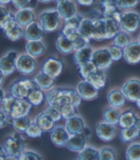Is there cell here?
<instances>
[{"instance_id": "obj_1", "label": "cell", "mask_w": 140, "mask_h": 160, "mask_svg": "<svg viewBox=\"0 0 140 160\" xmlns=\"http://www.w3.org/2000/svg\"><path fill=\"white\" fill-rule=\"evenodd\" d=\"M45 97L49 105L59 110L66 105H73L78 108L82 100L77 90L64 87L51 89L46 94Z\"/></svg>"}, {"instance_id": "obj_2", "label": "cell", "mask_w": 140, "mask_h": 160, "mask_svg": "<svg viewBox=\"0 0 140 160\" xmlns=\"http://www.w3.org/2000/svg\"><path fill=\"white\" fill-rule=\"evenodd\" d=\"M31 108L32 105L26 100L18 99L12 95L6 96L1 103L2 110L12 119L27 116Z\"/></svg>"}, {"instance_id": "obj_3", "label": "cell", "mask_w": 140, "mask_h": 160, "mask_svg": "<svg viewBox=\"0 0 140 160\" xmlns=\"http://www.w3.org/2000/svg\"><path fill=\"white\" fill-rule=\"evenodd\" d=\"M36 88H40L35 80L21 78L14 81L10 86V95L20 99L26 100L29 94Z\"/></svg>"}, {"instance_id": "obj_4", "label": "cell", "mask_w": 140, "mask_h": 160, "mask_svg": "<svg viewBox=\"0 0 140 160\" xmlns=\"http://www.w3.org/2000/svg\"><path fill=\"white\" fill-rule=\"evenodd\" d=\"M3 147L8 156L19 158L25 152L26 142L19 133H14L6 138Z\"/></svg>"}, {"instance_id": "obj_5", "label": "cell", "mask_w": 140, "mask_h": 160, "mask_svg": "<svg viewBox=\"0 0 140 160\" xmlns=\"http://www.w3.org/2000/svg\"><path fill=\"white\" fill-rule=\"evenodd\" d=\"M39 19L41 21L42 30L46 33L55 32L60 26V15L57 10L46 11L41 13L39 16Z\"/></svg>"}, {"instance_id": "obj_6", "label": "cell", "mask_w": 140, "mask_h": 160, "mask_svg": "<svg viewBox=\"0 0 140 160\" xmlns=\"http://www.w3.org/2000/svg\"><path fill=\"white\" fill-rule=\"evenodd\" d=\"M121 30L128 34L135 33L140 27V15L135 11H127L123 14L120 22Z\"/></svg>"}, {"instance_id": "obj_7", "label": "cell", "mask_w": 140, "mask_h": 160, "mask_svg": "<svg viewBox=\"0 0 140 160\" xmlns=\"http://www.w3.org/2000/svg\"><path fill=\"white\" fill-rule=\"evenodd\" d=\"M91 62L97 68L105 71L108 70L113 63L109 49L107 48L99 49L93 52Z\"/></svg>"}, {"instance_id": "obj_8", "label": "cell", "mask_w": 140, "mask_h": 160, "mask_svg": "<svg viewBox=\"0 0 140 160\" xmlns=\"http://www.w3.org/2000/svg\"><path fill=\"white\" fill-rule=\"evenodd\" d=\"M121 90L127 100L136 103L140 99V79H128L124 83Z\"/></svg>"}, {"instance_id": "obj_9", "label": "cell", "mask_w": 140, "mask_h": 160, "mask_svg": "<svg viewBox=\"0 0 140 160\" xmlns=\"http://www.w3.org/2000/svg\"><path fill=\"white\" fill-rule=\"evenodd\" d=\"M63 70V63L59 58L51 57L46 59L42 64V71L43 73L49 76L53 79L61 74Z\"/></svg>"}, {"instance_id": "obj_10", "label": "cell", "mask_w": 140, "mask_h": 160, "mask_svg": "<svg viewBox=\"0 0 140 160\" xmlns=\"http://www.w3.org/2000/svg\"><path fill=\"white\" fill-rule=\"evenodd\" d=\"M37 67L36 61L28 54H23L17 58V70L21 74L30 75L34 73Z\"/></svg>"}, {"instance_id": "obj_11", "label": "cell", "mask_w": 140, "mask_h": 160, "mask_svg": "<svg viewBox=\"0 0 140 160\" xmlns=\"http://www.w3.org/2000/svg\"><path fill=\"white\" fill-rule=\"evenodd\" d=\"M17 52L10 51L0 59V69L7 77L12 75L17 69Z\"/></svg>"}, {"instance_id": "obj_12", "label": "cell", "mask_w": 140, "mask_h": 160, "mask_svg": "<svg viewBox=\"0 0 140 160\" xmlns=\"http://www.w3.org/2000/svg\"><path fill=\"white\" fill-rule=\"evenodd\" d=\"M2 30L6 37L13 42L19 41L24 34L22 28L14 20V17L6 23Z\"/></svg>"}, {"instance_id": "obj_13", "label": "cell", "mask_w": 140, "mask_h": 160, "mask_svg": "<svg viewBox=\"0 0 140 160\" xmlns=\"http://www.w3.org/2000/svg\"><path fill=\"white\" fill-rule=\"evenodd\" d=\"M99 90L85 80L79 83L77 86V92L81 99L85 101H91L96 99L99 97Z\"/></svg>"}, {"instance_id": "obj_14", "label": "cell", "mask_w": 140, "mask_h": 160, "mask_svg": "<svg viewBox=\"0 0 140 160\" xmlns=\"http://www.w3.org/2000/svg\"><path fill=\"white\" fill-rule=\"evenodd\" d=\"M96 134L100 140L109 142L112 141L116 136V127L105 122H100L96 127Z\"/></svg>"}, {"instance_id": "obj_15", "label": "cell", "mask_w": 140, "mask_h": 160, "mask_svg": "<svg viewBox=\"0 0 140 160\" xmlns=\"http://www.w3.org/2000/svg\"><path fill=\"white\" fill-rule=\"evenodd\" d=\"M124 58L129 64L135 65L140 62V44L132 41L124 49Z\"/></svg>"}, {"instance_id": "obj_16", "label": "cell", "mask_w": 140, "mask_h": 160, "mask_svg": "<svg viewBox=\"0 0 140 160\" xmlns=\"http://www.w3.org/2000/svg\"><path fill=\"white\" fill-rule=\"evenodd\" d=\"M107 72L105 70L96 68L85 80L96 87L98 90L104 88L107 82Z\"/></svg>"}, {"instance_id": "obj_17", "label": "cell", "mask_w": 140, "mask_h": 160, "mask_svg": "<svg viewBox=\"0 0 140 160\" xmlns=\"http://www.w3.org/2000/svg\"><path fill=\"white\" fill-rule=\"evenodd\" d=\"M102 6L103 8V18L113 19L118 23L120 22L123 13L118 8L115 1H104L102 2Z\"/></svg>"}, {"instance_id": "obj_18", "label": "cell", "mask_w": 140, "mask_h": 160, "mask_svg": "<svg viewBox=\"0 0 140 160\" xmlns=\"http://www.w3.org/2000/svg\"><path fill=\"white\" fill-rule=\"evenodd\" d=\"M57 11L64 20L69 19L77 14L76 7L72 1H57Z\"/></svg>"}, {"instance_id": "obj_19", "label": "cell", "mask_w": 140, "mask_h": 160, "mask_svg": "<svg viewBox=\"0 0 140 160\" xmlns=\"http://www.w3.org/2000/svg\"><path fill=\"white\" fill-rule=\"evenodd\" d=\"M70 137V136L64 127H55L51 132V140L57 147H66Z\"/></svg>"}, {"instance_id": "obj_20", "label": "cell", "mask_w": 140, "mask_h": 160, "mask_svg": "<svg viewBox=\"0 0 140 160\" xmlns=\"http://www.w3.org/2000/svg\"><path fill=\"white\" fill-rule=\"evenodd\" d=\"M83 20V17L78 14H76L69 19L64 20V25L62 31V35L69 37L71 34L78 32L79 28Z\"/></svg>"}, {"instance_id": "obj_21", "label": "cell", "mask_w": 140, "mask_h": 160, "mask_svg": "<svg viewBox=\"0 0 140 160\" xmlns=\"http://www.w3.org/2000/svg\"><path fill=\"white\" fill-rule=\"evenodd\" d=\"M44 31L42 30L41 25L36 21H34L26 28L23 36L27 41H38L44 36Z\"/></svg>"}, {"instance_id": "obj_22", "label": "cell", "mask_w": 140, "mask_h": 160, "mask_svg": "<svg viewBox=\"0 0 140 160\" xmlns=\"http://www.w3.org/2000/svg\"><path fill=\"white\" fill-rule=\"evenodd\" d=\"M107 99L111 108L119 109L123 108L126 103L127 99L123 91L118 89H113L107 94Z\"/></svg>"}, {"instance_id": "obj_23", "label": "cell", "mask_w": 140, "mask_h": 160, "mask_svg": "<svg viewBox=\"0 0 140 160\" xmlns=\"http://www.w3.org/2000/svg\"><path fill=\"white\" fill-rule=\"evenodd\" d=\"M86 137L83 133L71 136L68 140L66 147L69 151L75 152H80L85 148Z\"/></svg>"}, {"instance_id": "obj_24", "label": "cell", "mask_w": 140, "mask_h": 160, "mask_svg": "<svg viewBox=\"0 0 140 160\" xmlns=\"http://www.w3.org/2000/svg\"><path fill=\"white\" fill-rule=\"evenodd\" d=\"M84 128V121L80 116H76L66 121L65 129L70 136L81 133L83 132Z\"/></svg>"}, {"instance_id": "obj_25", "label": "cell", "mask_w": 140, "mask_h": 160, "mask_svg": "<svg viewBox=\"0 0 140 160\" xmlns=\"http://www.w3.org/2000/svg\"><path fill=\"white\" fill-rule=\"evenodd\" d=\"M92 53V49L88 45L80 50L76 51L73 56L75 63L80 67L88 64L91 62Z\"/></svg>"}, {"instance_id": "obj_26", "label": "cell", "mask_w": 140, "mask_h": 160, "mask_svg": "<svg viewBox=\"0 0 140 160\" xmlns=\"http://www.w3.org/2000/svg\"><path fill=\"white\" fill-rule=\"evenodd\" d=\"M14 17V20L21 28H27L28 25L34 22L35 21L34 14L30 10H18Z\"/></svg>"}, {"instance_id": "obj_27", "label": "cell", "mask_w": 140, "mask_h": 160, "mask_svg": "<svg viewBox=\"0 0 140 160\" xmlns=\"http://www.w3.org/2000/svg\"><path fill=\"white\" fill-rule=\"evenodd\" d=\"M35 122L43 132H51V131L55 128V122L44 112L36 116Z\"/></svg>"}, {"instance_id": "obj_28", "label": "cell", "mask_w": 140, "mask_h": 160, "mask_svg": "<svg viewBox=\"0 0 140 160\" xmlns=\"http://www.w3.org/2000/svg\"><path fill=\"white\" fill-rule=\"evenodd\" d=\"M138 118L137 115L132 110H127L121 113L118 125L122 129L134 127Z\"/></svg>"}, {"instance_id": "obj_29", "label": "cell", "mask_w": 140, "mask_h": 160, "mask_svg": "<svg viewBox=\"0 0 140 160\" xmlns=\"http://www.w3.org/2000/svg\"><path fill=\"white\" fill-rule=\"evenodd\" d=\"M78 32L84 38L90 41L94 38V21L89 19H85L82 21Z\"/></svg>"}, {"instance_id": "obj_30", "label": "cell", "mask_w": 140, "mask_h": 160, "mask_svg": "<svg viewBox=\"0 0 140 160\" xmlns=\"http://www.w3.org/2000/svg\"><path fill=\"white\" fill-rule=\"evenodd\" d=\"M26 49L28 55L32 58H38L41 56L45 52V47L41 41H30L26 46Z\"/></svg>"}, {"instance_id": "obj_31", "label": "cell", "mask_w": 140, "mask_h": 160, "mask_svg": "<svg viewBox=\"0 0 140 160\" xmlns=\"http://www.w3.org/2000/svg\"><path fill=\"white\" fill-rule=\"evenodd\" d=\"M105 21L103 18H100L94 21V38L96 41H103L106 40Z\"/></svg>"}, {"instance_id": "obj_32", "label": "cell", "mask_w": 140, "mask_h": 160, "mask_svg": "<svg viewBox=\"0 0 140 160\" xmlns=\"http://www.w3.org/2000/svg\"><path fill=\"white\" fill-rule=\"evenodd\" d=\"M56 46L57 51L64 55H68V54L73 53L74 51L73 47L72 45L70 40L66 36L63 35L59 36V38H57Z\"/></svg>"}, {"instance_id": "obj_33", "label": "cell", "mask_w": 140, "mask_h": 160, "mask_svg": "<svg viewBox=\"0 0 140 160\" xmlns=\"http://www.w3.org/2000/svg\"><path fill=\"white\" fill-rule=\"evenodd\" d=\"M35 81L42 91L43 90L47 91V90L52 89V87L54 85L55 79L49 77V76L43 73L42 72H41L36 76Z\"/></svg>"}, {"instance_id": "obj_34", "label": "cell", "mask_w": 140, "mask_h": 160, "mask_svg": "<svg viewBox=\"0 0 140 160\" xmlns=\"http://www.w3.org/2000/svg\"><path fill=\"white\" fill-rule=\"evenodd\" d=\"M31 124V120L27 116L12 119V126L17 133H26Z\"/></svg>"}, {"instance_id": "obj_35", "label": "cell", "mask_w": 140, "mask_h": 160, "mask_svg": "<svg viewBox=\"0 0 140 160\" xmlns=\"http://www.w3.org/2000/svg\"><path fill=\"white\" fill-rule=\"evenodd\" d=\"M139 136L140 131L134 126L129 128L122 129L120 133V139L123 142L127 143L135 140Z\"/></svg>"}, {"instance_id": "obj_36", "label": "cell", "mask_w": 140, "mask_h": 160, "mask_svg": "<svg viewBox=\"0 0 140 160\" xmlns=\"http://www.w3.org/2000/svg\"><path fill=\"white\" fill-rule=\"evenodd\" d=\"M104 19V18H103ZM106 26V40L113 38L121 30L120 23L113 19H104Z\"/></svg>"}, {"instance_id": "obj_37", "label": "cell", "mask_w": 140, "mask_h": 160, "mask_svg": "<svg viewBox=\"0 0 140 160\" xmlns=\"http://www.w3.org/2000/svg\"><path fill=\"white\" fill-rule=\"evenodd\" d=\"M121 113L119 110L112 108H108L103 112V119L105 122L109 124L116 125L118 124L120 121Z\"/></svg>"}, {"instance_id": "obj_38", "label": "cell", "mask_w": 140, "mask_h": 160, "mask_svg": "<svg viewBox=\"0 0 140 160\" xmlns=\"http://www.w3.org/2000/svg\"><path fill=\"white\" fill-rule=\"evenodd\" d=\"M67 38L70 40L75 52L84 48L86 46H88L89 42H90L88 40L84 38L78 32L71 34Z\"/></svg>"}, {"instance_id": "obj_39", "label": "cell", "mask_w": 140, "mask_h": 160, "mask_svg": "<svg viewBox=\"0 0 140 160\" xmlns=\"http://www.w3.org/2000/svg\"><path fill=\"white\" fill-rule=\"evenodd\" d=\"M77 160H100V152L94 148L87 147L79 153Z\"/></svg>"}, {"instance_id": "obj_40", "label": "cell", "mask_w": 140, "mask_h": 160, "mask_svg": "<svg viewBox=\"0 0 140 160\" xmlns=\"http://www.w3.org/2000/svg\"><path fill=\"white\" fill-rule=\"evenodd\" d=\"M131 42H132V38L130 34L123 30H120L113 38V45L123 49Z\"/></svg>"}, {"instance_id": "obj_41", "label": "cell", "mask_w": 140, "mask_h": 160, "mask_svg": "<svg viewBox=\"0 0 140 160\" xmlns=\"http://www.w3.org/2000/svg\"><path fill=\"white\" fill-rule=\"evenodd\" d=\"M45 94L41 88H36L31 91L29 94L26 101H28L31 105L34 106H39L45 100Z\"/></svg>"}, {"instance_id": "obj_42", "label": "cell", "mask_w": 140, "mask_h": 160, "mask_svg": "<svg viewBox=\"0 0 140 160\" xmlns=\"http://www.w3.org/2000/svg\"><path fill=\"white\" fill-rule=\"evenodd\" d=\"M127 160H140V143H133L126 151Z\"/></svg>"}, {"instance_id": "obj_43", "label": "cell", "mask_w": 140, "mask_h": 160, "mask_svg": "<svg viewBox=\"0 0 140 160\" xmlns=\"http://www.w3.org/2000/svg\"><path fill=\"white\" fill-rule=\"evenodd\" d=\"M38 1L25 0V1H12L14 6L19 10H34L38 6Z\"/></svg>"}, {"instance_id": "obj_44", "label": "cell", "mask_w": 140, "mask_h": 160, "mask_svg": "<svg viewBox=\"0 0 140 160\" xmlns=\"http://www.w3.org/2000/svg\"><path fill=\"white\" fill-rule=\"evenodd\" d=\"M60 111L61 112V114H62V118H65L66 121L77 116L78 114L77 108L73 106V105H66V106H64L60 109Z\"/></svg>"}, {"instance_id": "obj_45", "label": "cell", "mask_w": 140, "mask_h": 160, "mask_svg": "<svg viewBox=\"0 0 140 160\" xmlns=\"http://www.w3.org/2000/svg\"><path fill=\"white\" fill-rule=\"evenodd\" d=\"M14 15L10 13L5 6L0 5V28L3 29L6 23L12 19Z\"/></svg>"}, {"instance_id": "obj_46", "label": "cell", "mask_w": 140, "mask_h": 160, "mask_svg": "<svg viewBox=\"0 0 140 160\" xmlns=\"http://www.w3.org/2000/svg\"><path fill=\"white\" fill-rule=\"evenodd\" d=\"M108 49L113 61H119L124 58V49L120 47L113 45H111Z\"/></svg>"}, {"instance_id": "obj_47", "label": "cell", "mask_w": 140, "mask_h": 160, "mask_svg": "<svg viewBox=\"0 0 140 160\" xmlns=\"http://www.w3.org/2000/svg\"><path fill=\"white\" fill-rule=\"evenodd\" d=\"M43 132L35 122H31L26 133L30 138H40L42 136Z\"/></svg>"}, {"instance_id": "obj_48", "label": "cell", "mask_w": 140, "mask_h": 160, "mask_svg": "<svg viewBox=\"0 0 140 160\" xmlns=\"http://www.w3.org/2000/svg\"><path fill=\"white\" fill-rule=\"evenodd\" d=\"M44 112L46 115H48L55 122L60 121L62 118L60 111L57 110V108L50 106V105H49V107L46 109V110Z\"/></svg>"}, {"instance_id": "obj_49", "label": "cell", "mask_w": 140, "mask_h": 160, "mask_svg": "<svg viewBox=\"0 0 140 160\" xmlns=\"http://www.w3.org/2000/svg\"><path fill=\"white\" fill-rule=\"evenodd\" d=\"M99 152L100 160H115L116 158V152L112 148H103Z\"/></svg>"}, {"instance_id": "obj_50", "label": "cell", "mask_w": 140, "mask_h": 160, "mask_svg": "<svg viewBox=\"0 0 140 160\" xmlns=\"http://www.w3.org/2000/svg\"><path fill=\"white\" fill-rule=\"evenodd\" d=\"M96 67L92 62H89L88 64H86L84 66L80 67V73L81 77L84 79V80L87 78L88 76L94 71Z\"/></svg>"}, {"instance_id": "obj_51", "label": "cell", "mask_w": 140, "mask_h": 160, "mask_svg": "<svg viewBox=\"0 0 140 160\" xmlns=\"http://www.w3.org/2000/svg\"><path fill=\"white\" fill-rule=\"evenodd\" d=\"M115 2L120 10H130L139 3V1H115Z\"/></svg>"}, {"instance_id": "obj_52", "label": "cell", "mask_w": 140, "mask_h": 160, "mask_svg": "<svg viewBox=\"0 0 140 160\" xmlns=\"http://www.w3.org/2000/svg\"><path fill=\"white\" fill-rule=\"evenodd\" d=\"M19 160H42L41 156L36 152L31 151L23 152L19 157Z\"/></svg>"}, {"instance_id": "obj_53", "label": "cell", "mask_w": 140, "mask_h": 160, "mask_svg": "<svg viewBox=\"0 0 140 160\" xmlns=\"http://www.w3.org/2000/svg\"><path fill=\"white\" fill-rule=\"evenodd\" d=\"M8 116L2 110V108H0V129L3 128L8 124Z\"/></svg>"}, {"instance_id": "obj_54", "label": "cell", "mask_w": 140, "mask_h": 160, "mask_svg": "<svg viewBox=\"0 0 140 160\" xmlns=\"http://www.w3.org/2000/svg\"><path fill=\"white\" fill-rule=\"evenodd\" d=\"M7 158H8V155H7L4 148L3 147L0 146V160H6Z\"/></svg>"}, {"instance_id": "obj_55", "label": "cell", "mask_w": 140, "mask_h": 160, "mask_svg": "<svg viewBox=\"0 0 140 160\" xmlns=\"http://www.w3.org/2000/svg\"><path fill=\"white\" fill-rule=\"evenodd\" d=\"M77 2L80 3L81 6H89L94 3V1H92V0H87V1L81 0V1H77Z\"/></svg>"}, {"instance_id": "obj_56", "label": "cell", "mask_w": 140, "mask_h": 160, "mask_svg": "<svg viewBox=\"0 0 140 160\" xmlns=\"http://www.w3.org/2000/svg\"><path fill=\"white\" fill-rule=\"evenodd\" d=\"M6 94H5V91L3 90V89L0 87V104H1L3 101L4 100V99L6 98Z\"/></svg>"}, {"instance_id": "obj_57", "label": "cell", "mask_w": 140, "mask_h": 160, "mask_svg": "<svg viewBox=\"0 0 140 160\" xmlns=\"http://www.w3.org/2000/svg\"><path fill=\"white\" fill-rule=\"evenodd\" d=\"M5 77L6 76L3 74V72H2L1 69H0V87L3 84V82H4L5 80Z\"/></svg>"}, {"instance_id": "obj_58", "label": "cell", "mask_w": 140, "mask_h": 160, "mask_svg": "<svg viewBox=\"0 0 140 160\" xmlns=\"http://www.w3.org/2000/svg\"><path fill=\"white\" fill-rule=\"evenodd\" d=\"M10 2H12V1H10V0H0V5L4 6Z\"/></svg>"}, {"instance_id": "obj_59", "label": "cell", "mask_w": 140, "mask_h": 160, "mask_svg": "<svg viewBox=\"0 0 140 160\" xmlns=\"http://www.w3.org/2000/svg\"><path fill=\"white\" fill-rule=\"evenodd\" d=\"M135 127L137 128L139 131H140V117H138L137 121H136V122H135Z\"/></svg>"}, {"instance_id": "obj_60", "label": "cell", "mask_w": 140, "mask_h": 160, "mask_svg": "<svg viewBox=\"0 0 140 160\" xmlns=\"http://www.w3.org/2000/svg\"><path fill=\"white\" fill-rule=\"evenodd\" d=\"M6 160H19V158L12 157V156H8Z\"/></svg>"}, {"instance_id": "obj_61", "label": "cell", "mask_w": 140, "mask_h": 160, "mask_svg": "<svg viewBox=\"0 0 140 160\" xmlns=\"http://www.w3.org/2000/svg\"><path fill=\"white\" fill-rule=\"evenodd\" d=\"M136 105H137L138 108L140 110V99L137 101V102H136Z\"/></svg>"}, {"instance_id": "obj_62", "label": "cell", "mask_w": 140, "mask_h": 160, "mask_svg": "<svg viewBox=\"0 0 140 160\" xmlns=\"http://www.w3.org/2000/svg\"><path fill=\"white\" fill-rule=\"evenodd\" d=\"M40 2H41V3H50V2H51V1H45V0H43V1H39Z\"/></svg>"}, {"instance_id": "obj_63", "label": "cell", "mask_w": 140, "mask_h": 160, "mask_svg": "<svg viewBox=\"0 0 140 160\" xmlns=\"http://www.w3.org/2000/svg\"><path fill=\"white\" fill-rule=\"evenodd\" d=\"M139 44H140V34H139V35L138 36V41H137Z\"/></svg>"}]
</instances>
